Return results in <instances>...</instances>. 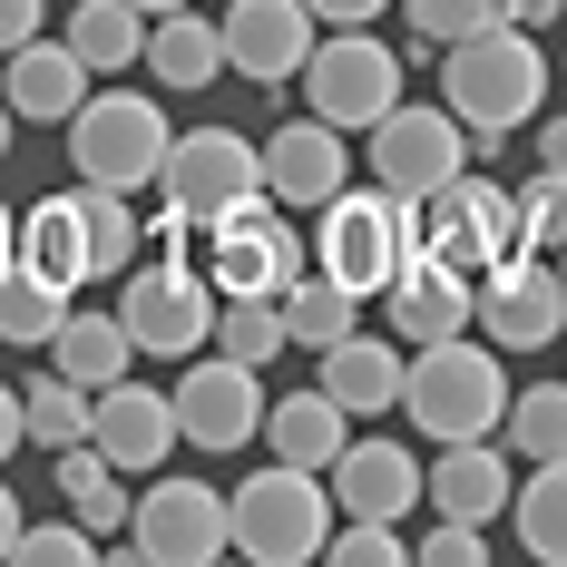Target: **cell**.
<instances>
[{
  "instance_id": "11",
  "label": "cell",
  "mask_w": 567,
  "mask_h": 567,
  "mask_svg": "<svg viewBox=\"0 0 567 567\" xmlns=\"http://www.w3.org/2000/svg\"><path fill=\"white\" fill-rule=\"evenodd\" d=\"M480 333L499 352H538V342L567 333V265L548 245H518L480 275Z\"/></svg>"
},
{
  "instance_id": "37",
  "label": "cell",
  "mask_w": 567,
  "mask_h": 567,
  "mask_svg": "<svg viewBox=\"0 0 567 567\" xmlns=\"http://www.w3.org/2000/svg\"><path fill=\"white\" fill-rule=\"evenodd\" d=\"M323 558H342V567H401V558H411V538H401V518H342Z\"/></svg>"
},
{
  "instance_id": "21",
  "label": "cell",
  "mask_w": 567,
  "mask_h": 567,
  "mask_svg": "<svg viewBox=\"0 0 567 567\" xmlns=\"http://www.w3.org/2000/svg\"><path fill=\"white\" fill-rule=\"evenodd\" d=\"M89 79L99 69L69 50V40H30V50H10V117L20 127H69V117L99 99Z\"/></svg>"
},
{
  "instance_id": "3",
  "label": "cell",
  "mask_w": 567,
  "mask_h": 567,
  "mask_svg": "<svg viewBox=\"0 0 567 567\" xmlns=\"http://www.w3.org/2000/svg\"><path fill=\"white\" fill-rule=\"evenodd\" d=\"M509 362L489 333H451V342H411V392L401 411L431 441H499L509 431Z\"/></svg>"
},
{
  "instance_id": "16",
  "label": "cell",
  "mask_w": 567,
  "mask_h": 567,
  "mask_svg": "<svg viewBox=\"0 0 567 567\" xmlns=\"http://www.w3.org/2000/svg\"><path fill=\"white\" fill-rule=\"evenodd\" d=\"M167 186L176 206H196V216H216L235 196H255L265 186V147L255 137H235V127H176V157H167Z\"/></svg>"
},
{
  "instance_id": "8",
  "label": "cell",
  "mask_w": 567,
  "mask_h": 567,
  "mask_svg": "<svg viewBox=\"0 0 567 567\" xmlns=\"http://www.w3.org/2000/svg\"><path fill=\"white\" fill-rule=\"evenodd\" d=\"M303 109L352 127V137H372V127L401 109V50L372 40V20H362V30H323V50L303 69Z\"/></svg>"
},
{
  "instance_id": "26",
  "label": "cell",
  "mask_w": 567,
  "mask_h": 567,
  "mask_svg": "<svg viewBox=\"0 0 567 567\" xmlns=\"http://www.w3.org/2000/svg\"><path fill=\"white\" fill-rule=\"evenodd\" d=\"M216 69H235V59H226V20H206V10H167L157 40H147V79H157L167 99H196Z\"/></svg>"
},
{
  "instance_id": "35",
  "label": "cell",
  "mask_w": 567,
  "mask_h": 567,
  "mask_svg": "<svg viewBox=\"0 0 567 567\" xmlns=\"http://www.w3.org/2000/svg\"><path fill=\"white\" fill-rule=\"evenodd\" d=\"M499 20H509V0H401V30L431 59L451 50V40H470V30H499Z\"/></svg>"
},
{
  "instance_id": "27",
  "label": "cell",
  "mask_w": 567,
  "mask_h": 567,
  "mask_svg": "<svg viewBox=\"0 0 567 567\" xmlns=\"http://www.w3.org/2000/svg\"><path fill=\"white\" fill-rule=\"evenodd\" d=\"M50 362L69 372V382H89V392H109V382H127L137 372V333H127V313H69L50 342Z\"/></svg>"
},
{
  "instance_id": "22",
  "label": "cell",
  "mask_w": 567,
  "mask_h": 567,
  "mask_svg": "<svg viewBox=\"0 0 567 567\" xmlns=\"http://www.w3.org/2000/svg\"><path fill=\"white\" fill-rule=\"evenodd\" d=\"M10 255H30L40 275H59L69 293L99 275V235H89V196L79 186H59L40 206H20V226H10Z\"/></svg>"
},
{
  "instance_id": "4",
  "label": "cell",
  "mask_w": 567,
  "mask_h": 567,
  "mask_svg": "<svg viewBox=\"0 0 567 567\" xmlns=\"http://www.w3.org/2000/svg\"><path fill=\"white\" fill-rule=\"evenodd\" d=\"M333 528H342V499H333V480L303 470V460H275V470H255L235 489V558H255V567L323 558Z\"/></svg>"
},
{
  "instance_id": "41",
  "label": "cell",
  "mask_w": 567,
  "mask_h": 567,
  "mask_svg": "<svg viewBox=\"0 0 567 567\" xmlns=\"http://www.w3.org/2000/svg\"><path fill=\"white\" fill-rule=\"evenodd\" d=\"M538 167H558V176H567V117H558V109L538 117Z\"/></svg>"
},
{
  "instance_id": "31",
  "label": "cell",
  "mask_w": 567,
  "mask_h": 567,
  "mask_svg": "<svg viewBox=\"0 0 567 567\" xmlns=\"http://www.w3.org/2000/svg\"><path fill=\"white\" fill-rule=\"evenodd\" d=\"M216 342H226L235 362H275V352H293V333H284V293H226V313H216Z\"/></svg>"
},
{
  "instance_id": "34",
  "label": "cell",
  "mask_w": 567,
  "mask_h": 567,
  "mask_svg": "<svg viewBox=\"0 0 567 567\" xmlns=\"http://www.w3.org/2000/svg\"><path fill=\"white\" fill-rule=\"evenodd\" d=\"M10 558H20V567H99V558H109V538L69 509V518H30V528L10 538Z\"/></svg>"
},
{
  "instance_id": "13",
  "label": "cell",
  "mask_w": 567,
  "mask_h": 567,
  "mask_svg": "<svg viewBox=\"0 0 567 567\" xmlns=\"http://www.w3.org/2000/svg\"><path fill=\"white\" fill-rule=\"evenodd\" d=\"M265 411L275 401L255 392V362H235V352H196L186 372H176V421H186V441L196 451H245V441H265Z\"/></svg>"
},
{
  "instance_id": "10",
  "label": "cell",
  "mask_w": 567,
  "mask_h": 567,
  "mask_svg": "<svg viewBox=\"0 0 567 567\" xmlns=\"http://www.w3.org/2000/svg\"><path fill=\"white\" fill-rule=\"evenodd\" d=\"M470 157H480V137H470V117H460L451 99H441V109H411V99H401V109L372 127V176L401 186V196H441V186H460Z\"/></svg>"
},
{
  "instance_id": "40",
  "label": "cell",
  "mask_w": 567,
  "mask_h": 567,
  "mask_svg": "<svg viewBox=\"0 0 567 567\" xmlns=\"http://www.w3.org/2000/svg\"><path fill=\"white\" fill-rule=\"evenodd\" d=\"M333 30H362V20H382V10H401V0H313Z\"/></svg>"
},
{
  "instance_id": "2",
  "label": "cell",
  "mask_w": 567,
  "mask_h": 567,
  "mask_svg": "<svg viewBox=\"0 0 567 567\" xmlns=\"http://www.w3.org/2000/svg\"><path fill=\"white\" fill-rule=\"evenodd\" d=\"M411 255H431V235H421V196H401V186H342L333 206L313 216V265L342 275L362 303L372 293H392L411 275Z\"/></svg>"
},
{
  "instance_id": "7",
  "label": "cell",
  "mask_w": 567,
  "mask_h": 567,
  "mask_svg": "<svg viewBox=\"0 0 567 567\" xmlns=\"http://www.w3.org/2000/svg\"><path fill=\"white\" fill-rule=\"evenodd\" d=\"M176 157V127L167 109H147V89H99L89 109L69 117V167L89 176V186H157Z\"/></svg>"
},
{
  "instance_id": "6",
  "label": "cell",
  "mask_w": 567,
  "mask_h": 567,
  "mask_svg": "<svg viewBox=\"0 0 567 567\" xmlns=\"http://www.w3.org/2000/svg\"><path fill=\"white\" fill-rule=\"evenodd\" d=\"M206 275H216V293H284L293 275H313V245H303V226L275 186L206 216Z\"/></svg>"
},
{
  "instance_id": "19",
  "label": "cell",
  "mask_w": 567,
  "mask_h": 567,
  "mask_svg": "<svg viewBox=\"0 0 567 567\" xmlns=\"http://www.w3.org/2000/svg\"><path fill=\"white\" fill-rule=\"evenodd\" d=\"M382 323L401 342H451V333H480V275H460L441 255H411V275L382 293Z\"/></svg>"
},
{
  "instance_id": "1",
  "label": "cell",
  "mask_w": 567,
  "mask_h": 567,
  "mask_svg": "<svg viewBox=\"0 0 567 567\" xmlns=\"http://www.w3.org/2000/svg\"><path fill=\"white\" fill-rule=\"evenodd\" d=\"M441 99L470 117L480 157H489L499 137H518V127H538V117H548V59H538V30L499 20V30L451 40V50H441Z\"/></svg>"
},
{
  "instance_id": "17",
  "label": "cell",
  "mask_w": 567,
  "mask_h": 567,
  "mask_svg": "<svg viewBox=\"0 0 567 567\" xmlns=\"http://www.w3.org/2000/svg\"><path fill=\"white\" fill-rule=\"evenodd\" d=\"M323 480H333L342 518H411V509H431V470L401 451V441H372V431H352V451H342Z\"/></svg>"
},
{
  "instance_id": "36",
  "label": "cell",
  "mask_w": 567,
  "mask_h": 567,
  "mask_svg": "<svg viewBox=\"0 0 567 567\" xmlns=\"http://www.w3.org/2000/svg\"><path fill=\"white\" fill-rule=\"evenodd\" d=\"M518 245L567 255V176H558V167H538L528 186H518Z\"/></svg>"
},
{
  "instance_id": "33",
  "label": "cell",
  "mask_w": 567,
  "mask_h": 567,
  "mask_svg": "<svg viewBox=\"0 0 567 567\" xmlns=\"http://www.w3.org/2000/svg\"><path fill=\"white\" fill-rule=\"evenodd\" d=\"M79 196H89V235H99V275H127L147 255V216L127 206V186H89L79 176Z\"/></svg>"
},
{
  "instance_id": "42",
  "label": "cell",
  "mask_w": 567,
  "mask_h": 567,
  "mask_svg": "<svg viewBox=\"0 0 567 567\" xmlns=\"http://www.w3.org/2000/svg\"><path fill=\"white\" fill-rule=\"evenodd\" d=\"M558 10H567V0H509V20H518V30H548Z\"/></svg>"
},
{
  "instance_id": "38",
  "label": "cell",
  "mask_w": 567,
  "mask_h": 567,
  "mask_svg": "<svg viewBox=\"0 0 567 567\" xmlns=\"http://www.w3.org/2000/svg\"><path fill=\"white\" fill-rule=\"evenodd\" d=\"M411 558H421V567H480V558H489V528H480V518H441Z\"/></svg>"
},
{
  "instance_id": "39",
  "label": "cell",
  "mask_w": 567,
  "mask_h": 567,
  "mask_svg": "<svg viewBox=\"0 0 567 567\" xmlns=\"http://www.w3.org/2000/svg\"><path fill=\"white\" fill-rule=\"evenodd\" d=\"M50 40V0H0V50H30Z\"/></svg>"
},
{
  "instance_id": "5",
  "label": "cell",
  "mask_w": 567,
  "mask_h": 567,
  "mask_svg": "<svg viewBox=\"0 0 567 567\" xmlns=\"http://www.w3.org/2000/svg\"><path fill=\"white\" fill-rule=\"evenodd\" d=\"M117 313H127V333H137L147 362H196V352L216 342L226 293H216V275H206V255H147V265H127Z\"/></svg>"
},
{
  "instance_id": "28",
  "label": "cell",
  "mask_w": 567,
  "mask_h": 567,
  "mask_svg": "<svg viewBox=\"0 0 567 567\" xmlns=\"http://www.w3.org/2000/svg\"><path fill=\"white\" fill-rule=\"evenodd\" d=\"M69 313H79V303H69V284L40 275L30 255H10V275H0V333H10V342H30V352H50Z\"/></svg>"
},
{
  "instance_id": "25",
  "label": "cell",
  "mask_w": 567,
  "mask_h": 567,
  "mask_svg": "<svg viewBox=\"0 0 567 567\" xmlns=\"http://www.w3.org/2000/svg\"><path fill=\"white\" fill-rule=\"evenodd\" d=\"M265 451L303 460V470H333V460L352 451V411H342L323 382H313V392H284L275 411H265Z\"/></svg>"
},
{
  "instance_id": "20",
  "label": "cell",
  "mask_w": 567,
  "mask_h": 567,
  "mask_svg": "<svg viewBox=\"0 0 567 567\" xmlns=\"http://www.w3.org/2000/svg\"><path fill=\"white\" fill-rule=\"evenodd\" d=\"M518 470H528V460H518L509 441H441V460H431V509L489 528V518L518 499Z\"/></svg>"
},
{
  "instance_id": "9",
  "label": "cell",
  "mask_w": 567,
  "mask_h": 567,
  "mask_svg": "<svg viewBox=\"0 0 567 567\" xmlns=\"http://www.w3.org/2000/svg\"><path fill=\"white\" fill-rule=\"evenodd\" d=\"M127 538H137V567H216L235 548V489H206V480H147Z\"/></svg>"
},
{
  "instance_id": "45",
  "label": "cell",
  "mask_w": 567,
  "mask_h": 567,
  "mask_svg": "<svg viewBox=\"0 0 567 567\" xmlns=\"http://www.w3.org/2000/svg\"><path fill=\"white\" fill-rule=\"evenodd\" d=\"M558 265H567V255H558Z\"/></svg>"
},
{
  "instance_id": "18",
  "label": "cell",
  "mask_w": 567,
  "mask_h": 567,
  "mask_svg": "<svg viewBox=\"0 0 567 567\" xmlns=\"http://www.w3.org/2000/svg\"><path fill=\"white\" fill-rule=\"evenodd\" d=\"M89 441H99L127 480H157V470H167V451L186 441L176 392H147L137 372H127V382H109V392H99V431H89Z\"/></svg>"
},
{
  "instance_id": "29",
  "label": "cell",
  "mask_w": 567,
  "mask_h": 567,
  "mask_svg": "<svg viewBox=\"0 0 567 567\" xmlns=\"http://www.w3.org/2000/svg\"><path fill=\"white\" fill-rule=\"evenodd\" d=\"M352 313H362V293H352L342 275H323V265L284 284V333H293V352H303V342H313V352H333L342 333H362Z\"/></svg>"
},
{
  "instance_id": "30",
  "label": "cell",
  "mask_w": 567,
  "mask_h": 567,
  "mask_svg": "<svg viewBox=\"0 0 567 567\" xmlns=\"http://www.w3.org/2000/svg\"><path fill=\"white\" fill-rule=\"evenodd\" d=\"M509 518H518V548L538 567H567V460H538V470L518 480Z\"/></svg>"
},
{
  "instance_id": "23",
  "label": "cell",
  "mask_w": 567,
  "mask_h": 567,
  "mask_svg": "<svg viewBox=\"0 0 567 567\" xmlns=\"http://www.w3.org/2000/svg\"><path fill=\"white\" fill-rule=\"evenodd\" d=\"M323 392L352 411V421H382V411H401V392H411V352H401V333H342L333 352H323Z\"/></svg>"
},
{
  "instance_id": "12",
  "label": "cell",
  "mask_w": 567,
  "mask_h": 567,
  "mask_svg": "<svg viewBox=\"0 0 567 567\" xmlns=\"http://www.w3.org/2000/svg\"><path fill=\"white\" fill-rule=\"evenodd\" d=\"M421 235H431V255H441V265L489 275L499 255H518V186L460 176V186H441V196H421Z\"/></svg>"
},
{
  "instance_id": "14",
  "label": "cell",
  "mask_w": 567,
  "mask_h": 567,
  "mask_svg": "<svg viewBox=\"0 0 567 567\" xmlns=\"http://www.w3.org/2000/svg\"><path fill=\"white\" fill-rule=\"evenodd\" d=\"M323 10L313 0H226V59L235 79H255V89H284V79H303L313 50H323Z\"/></svg>"
},
{
  "instance_id": "32",
  "label": "cell",
  "mask_w": 567,
  "mask_h": 567,
  "mask_svg": "<svg viewBox=\"0 0 567 567\" xmlns=\"http://www.w3.org/2000/svg\"><path fill=\"white\" fill-rule=\"evenodd\" d=\"M528 470L538 460H567V382H528V392L509 401V431H499Z\"/></svg>"
},
{
  "instance_id": "15",
  "label": "cell",
  "mask_w": 567,
  "mask_h": 567,
  "mask_svg": "<svg viewBox=\"0 0 567 567\" xmlns=\"http://www.w3.org/2000/svg\"><path fill=\"white\" fill-rule=\"evenodd\" d=\"M265 186H275L293 216H323L342 186H352V127H333V117H284L275 137H265Z\"/></svg>"
},
{
  "instance_id": "24",
  "label": "cell",
  "mask_w": 567,
  "mask_h": 567,
  "mask_svg": "<svg viewBox=\"0 0 567 567\" xmlns=\"http://www.w3.org/2000/svg\"><path fill=\"white\" fill-rule=\"evenodd\" d=\"M59 40L89 59L99 79H117V69H147L157 10H147V0H69V30H59Z\"/></svg>"
},
{
  "instance_id": "43",
  "label": "cell",
  "mask_w": 567,
  "mask_h": 567,
  "mask_svg": "<svg viewBox=\"0 0 567 567\" xmlns=\"http://www.w3.org/2000/svg\"><path fill=\"white\" fill-rule=\"evenodd\" d=\"M147 10H157V20H167V10H196V0H147Z\"/></svg>"
},
{
  "instance_id": "44",
  "label": "cell",
  "mask_w": 567,
  "mask_h": 567,
  "mask_svg": "<svg viewBox=\"0 0 567 567\" xmlns=\"http://www.w3.org/2000/svg\"><path fill=\"white\" fill-rule=\"evenodd\" d=\"M558 79H567V59H558Z\"/></svg>"
}]
</instances>
